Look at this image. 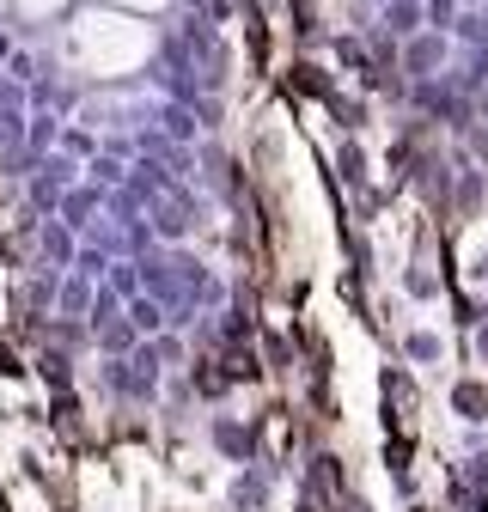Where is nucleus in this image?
Instances as JSON below:
<instances>
[{
	"mask_svg": "<svg viewBox=\"0 0 488 512\" xmlns=\"http://www.w3.org/2000/svg\"><path fill=\"white\" fill-rule=\"evenodd\" d=\"M452 403H458V409H464L470 421H476V415H488V384H476V378H464V384H458V391H452Z\"/></svg>",
	"mask_w": 488,
	"mask_h": 512,
	"instance_id": "nucleus-1",
	"label": "nucleus"
},
{
	"mask_svg": "<svg viewBox=\"0 0 488 512\" xmlns=\"http://www.w3.org/2000/svg\"><path fill=\"white\" fill-rule=\"evenodd\" d=\"M0 378H25V366H19V354L0 342Z\"/></svg>",
	"mask_w": 488,
	"mask_h": 512,
	"instance_id": "nucleus-2",
	"label": "nucleus"
},
{
	"mask_svg": "<svg viewBox=\"0 0 488 512\" xmlns=\"http://www.w3.org/2000/svg\"><path fill=\"white\" fill-rule=\"evenodd\" d=\"M293 80H299V92H324V80H318V68H305V61H299V68H293Z\"/></svg>",
	"mask_w": 488,
	"mask_h": 512,
	"instance_id": "nucleus-3",
	"label": "nucleus"
}]
</instances>
